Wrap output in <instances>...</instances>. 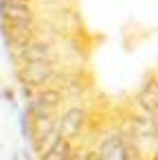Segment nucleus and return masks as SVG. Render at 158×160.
<instances>
[{
  "label": "nucleus",
  "mask_w": 158,
  "mask_h": 160,
  "mask_svg": "<svg viewBox=\"0 0 158 160\" xmlns=\"http://www.w3.org/2000/svg\"><path fill=\"white\" fill-rule=\"evenodd\" d=\"M55 75H57V70H55L53 62H29L18 68L20 83L29 86V88H42L48 81H53Z\"/></svg>",
  "instance_id": "1"
},
{
  "label": "nucleus",
  "mask_w": 158,
  "mask_h": 160,
  "mask_svg": "<svg viewBox=\"0 0 158 160\" xmlns=\"http://www.w3.org/2000/svg\"><path fill=\"white\" fill-rule=\"evenodd\" d=\"M0 20L13 24H35V11L27 0H0Z\"/></svg>",
  "instance_id": "2"
},
{
  "label": "nucleus",
  "mask_w": 158,
  "mask_h": 160,
  "mask_svg": "<svg viewBox=\"0 0 158 160\" xmlns=\"http://www.w3.org/2000/svg\"><path fill=\"white\" fill-rule=\"evenodd\" d=\"M86 125H88V114L81 105H70L59 118V132L64 138H70V140H77L86 129Z\"/></svg>",
  "instance_id": "3"
},
{
  "label": "nucleus",
  "mask_w": 158,
  "mask_h": 160,
  "mask_svg": "<svg viewBox=\"0 0 158 160\" xmlns=\"http://www.w3.org/2000/svg\"><path fill=\"white\" fill-rule=\"evenodd\" d=\"M0 33H3V40L9 48H18L35 40V29L29 24H13L0 20Z\"/></svg>",
  "instance_id": "4"
},
{
  "label": "nucleus",
  "mask_w": 158,
  "mask_h": 160,
  "mask_svg": "<svg viewBox=\"0 0 158 160\" xmlns=\"http://www.w3.org/2000/svg\"><path fill=\"white\" fill-rule=\"evenodd\" d=\"M13 51H16L13 57L22 59V64H29V62H53L55 59V53H53L51 44L38 42V40H33V42H29L24 46H18Z\"/></svg>",
  "instance_id": "5"
},
{
  "label": "nucleus",
  "mask_w": 158,
  "mask_h": 160,
  "mask_svg": "<svg viewBox=\"0 0 158 160\" xmlns=\"http://www.w3.org/2000/svg\"><path fill=\"white\" fill-rule=\"evenodd\" d=\"M62 101H64L62 90L46 86V88H40V90L33 94V99L27 103V110H29V112H31V110H48V112H55V110L62 105Z\"/></svg>",
  "instance_id": "6"
},
{
  "label": "nucleus",
  "mask_w": 158,
  "mask_h": 160,
  "mask_svg": "<svg viewBox=\"0 0 158 160\" xmlns=\"http://www.w3.org/2000/svg\"><path fill=\"white\" fill-rule=\"evenodd\" d=\"M125 145H127V140L123 138V134L114 132L101 140L97 151H99L101 160H123L125 158Z\"/></svg>",
  "instance_id": "7"
},
{
  "label": "nucleus",
  "mask_w": 158,
  "mask_h": 160,
  "mask_svg": "<svg viewBox=\"0 0 158 160\" xmlns=\"http://www.w3.org/2000/svg\"><path fill=\"white\" fill-rule=\"evenodd\" d=\"M40 160H79V153L75 151L70 138L59 136V138L40 156Z\"/></svg>",
  "instance_id": "8"
},
{
  "label": "nucleus",
  "mask_w": 158,
  "mask_h": 160,
  "mask_svg": "<svg viewBox=\"0 0 158 160\" xmlns=\"http://www.w3.org/2000/svg\"><path fill=\"white\" fill-rule=\"evenodd\" d=\"M123 160H145V158H143L140 149H138L134 142H127V145H125V158H123Z\"/></svg>",
  "instance_id": "9"
},
{
  "label": "nucleus",
  "mask_w": 158,
  "mask_h": 160,
  "mask_svg": "<svg viewBox=\"0 0 158 160\" xmlns=\"http://www.w3.org/2000/svg\"><path fill=\"white\" fill-rule=\"evenodd\" d=\"M81 160H101V156H99V151H86L81 156Z\"/></svg>",
  "instance_id": "10"
},
{
  "label": "nucleus",
  "mask_w": 158,
  "mask_h": 160,
  "mask_svg": "<svg viewBox=\"0 0 158 160\" xmlns=\"http://www.w3.org/2000/svg\"><path fill=\"white\" fill-rule=\"evenodd\" d=\"M3 97H5L7 101H13V99H16V94H13V90H9V88H5V90H3Z\"/></svg>",
  "instance_id": "11"
},
{
  "label": "nucleus",
  "mask_w": 158,
  "mask_h": 160,
  "mask_svg": "<svg viewBox=\"0 0 158 160\" xmlns=\"http://www.w3.org/2000/svg\"><path fill=\"white\" fill-rule=\"evenodd\" d=\"M151 160H158V151H154V153H151Z\"/></svg>",
  "instance_id": "12"
},
{
  "label": "nucleus",
  "mask_w": 158,
  "mask_h": 160,
  "mask_svg": "<svg viewBox=\"0 0 158 160\" xmlns=\"http://www.w3.org/2000/svg\"><path fill=\"white\" fill-rule=\"evenodd\" d=\"M27 2H31V0H27Z\"/></svg>",
  "instance_id": "13"
}]
</instances>
